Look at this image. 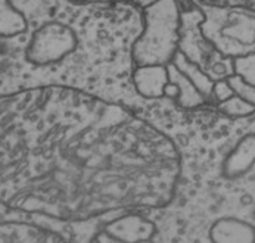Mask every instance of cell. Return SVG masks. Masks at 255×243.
<instances>
[{"label": "cell", "instance_id": "obj_1", "mask_svg": "<svg viewBox=\"0 0 255 243\" xmlns=\"http://www.w3.org/2000/svg\"><path fill=\"white\" fill-rule=\"evenodd\" d=\"M183 156L142 112L46 86L0 96V205L61 223L164 209Z\"/></svg>", "mask_w": 255, "mask_h": 243}, {"label": "cell", "instance_id": "obj_2", "mask_svg": "<svg viewBox=\"0 0 255 243\" xmlns=\"http://www.w3.org/2000/svg\"><path fill=\"white\" fill-rule=\"evenodd\" d=\"M27 30L0 35V96L73 87L139 112L149 104L131 83V46L143 13L131 0H10Z\"/></svg>", "mask_w": 255, "mask_h": 243}, {"label": "cell", "instance_id": "obj_3", "mask_svg": "<svg viewBox=\"0 0 255 243\" xmlns=\"http://www.w3.org/2000/svg\"><path fill=\"white\" fill-rule=\"evenodd\" d=\"M143 28L131 46L134 67L168 65L179 50L180 7L177 0H158L142 9Z\"/></svg>", "mask_w": 255, "mask_h": 243}, {"label": "cell", "instance_id": "obj_4", "mask_svg": "<svg viewBox=\"0 0 255 243\" xmlns=\"http://www.w3.org/2000/svg\"><path fill=\"white\" fill-rule=\"evenodd\" d=\"M202 9L192 3L180 9V40L179 52L202 71H205L214 81L227 78L235 74L233 58L220 55L214 46L205 38L201 31V22L204 21Z\"/></svg>", "mask_w": 255, "mask_h": 243}, {"label": "cell", "instance_id": "obj_5", "mask_svg": "<svg viewBox=\"0 0 255 243\" xmlns=\"http://www.w3.org/2000/svg\"><path fill=\"white\" fill-rule=\"evenodd\" d=\"M65 230L61 221L19 214L0 220V243L67 242Z\"/></svg>", "mask_w": 255, "mask_h": 243}, {"label": "cell", "instance_id": "obj_6", "mask_svg": "<svg viewBox=\"0 0 255 243\" xmlns=\"http://www.w3.org/2000/svg\"><path fill=\"white\" fill-rule=\"evenodd\" d=\"M156 224L143 212L130 211L110 220L93 239L96 242H153Z\"/></svg>", "mask_w": 255, "mask_h": 243}, {"label": "cell", "instance_id": "obj_7", "mask_svg": "<svg viewBox=\"0 0 255 243\" xmlns=\"http://www.w3.org/2000/svg\"><path fill=\"white\" fill-rule=\"evenodd\" d=\"M168 81L167 65L134 67L131 74V83L136 93L150 102L164 98V89Z\"/></svg>", "mask_w": 255, "mask_h": 243}, {"label": "cell", "instance_id": "obj_8", "mask_svg": "<svg viewBox=\"0 0 255 243\" xmlns=\"http://www.w3.org/2000/svg\"><path fill=\"white\" fill-rule=\"evenodd\" d=\"M255 165V133H248L238 140L223 162V175L226 178H238L248 173Z\"/></svg>", "mask_w": 255, "mask_h": 243}, {"label": "cell", "instance_id": "obj_9", "mask_svg": "<svg viewBox=\"0 0 255 243\" xmlns=\"http://www.w3.org/2000/svg\"><path fill=\"white\" fill-rule=\"evenodd\" d=\"M210 241L216 243H254L255 227L253 224L235 218L224 217L210 227Z\"/></svg>", "mask_w": 255, "mask_h": 243}, {"label": "cell", "instance_id": "obj_10", "mask_svg": "<svg viewBox=\"0 0 255 243\" xmlns=\"http://www.w3.org/2000/svg\"><path fill=\"white\" fill-rule=\"evenodd\" d=\"M167 71H168V80L170 83L176 84L179 89V95L176 98V104L179 105L183 109H195L199 108L202 105L208 104L210 99L205 98L196 87L195 84L176 68V65H173L171 62L167 65Z\"/></svg>", "mask_w": 255, "mask_h": 243}, {"label": "cell", "instance_id": "obj_11", "mask_svg": "<svg viewBox=\"0 0 255 243\" xmlns=\"http://www.w3.org/2000/svg\"><path fill=\"white\" fill-rule=\"evenodd\" d=\"M173 65H176V68L183 72L193 84L195 87L205 96L211 101L213 98V87H214V80L205 72L202 71L196 64L190 62L182 52H176L173 61H171Z\"/></svg>", "mask_w": 255, "mask_h": 243}, {"label": "cell", "instance_id": "obj_12", "mask_svg": "<svg viewBox=\"0 0 255 243\" xmlns=\"http://www.w3.org/2000/svg\"><path fill=\"white\" fill-rule=\"evenodd\" d=\"M27 30V19L10 0H0V35H15Z\"/></svg>", "mask_w": 255, "mask_h": 243}, {"label": "cell", "instance_id": "obj_13", "mask_svg": "<svg viewBox=\"0 0 255 243\" xmlns=\"http://www.w3.org/2000/svg\"><path fill=\"white\" fill-rule=\"evenodd\" d=\"M219 111L221 114L232 117V118H245V117L255 114V106L248 104L238 95H233L229 99L219 102Z\"/></svg>", "mask_w": 255, "mask_h": 243}, {"label": "cell", "instance_id": "obj_14", "mask_svg": "<svg viewBox=\"0 0 255 243\" xmlns=\"http://www.w3.org/2000/svg\"><path fill=\"white\" fill-rule=\"evenodd\" d=\"M233 90L235 95H238L239 98H242L244 101H247L248 104L255 106V86L245 81L242 77H239L238 74H232L226 78Z\"/></svg>", "mask_w": 255, "mask_h": 243}, {"label": "cell", "instance_id": "obj_15", "mask_svg": "<svg viewBox=\"0 0 255 243\" xmlns=\"http://www.w3.org/2000/svg\"><path fill=\"white\" fill-rule=\"evenodd\" d=\"M233 71L245 81L255 86V53L233 58Z\"/></svg>", "mask_w": 255, "mask_h": 243}, {"label": "cell", "instance_id": "obj_16", "mask_svg": "<svg viewBox=\"0 0 255 243\" xmlns=\"http://www.w3.org/2000/svg\"><path fill=\"white\" fill-rule=\"evenodd\" d=\"M233 90L229 84V81L226 78L214 81V87H213V96L216 98L217 102H223L226 99H229L230 96H233Z\"/></svg>", "mask_w": 255, "mask_h": 243}, {"label": "cell", "instance_id": "obj_17", "mask_svg": "<svg viewBox=\"0 0 255 243\" xmlns=\"http://www.w3.org/2000/svg\"><path fill=\"white\" fill-rule=\"evenodd\" d=\"M177 95H179V89H177V86L168 81V83H167V86H165V89H164V98L171 99V101H176Z\"/></svg>", "mask_w": 255, "mask_h": 243}, {"label": "cell", "instance_id": "obj_18", "mask_svg": "<svg viewBox=\"0 0 255 243\" xmlns=\"http://www.w3.org/2000/svg\"><path fill=\"white\" fill-rule=\"evenodd\" d=\"M136 6H139L140 9H145L147 6H150V4H153V3H156L158 0H131Z\"/></svg>", "mask_w": 255, "mask_h": 243}, {"label": "cell", "instance_id": "obj_19", "mask_svg": "<svg viewBox=\"0 0 255 243\" xmlns=\"http://www.w3.org/2000/svg\"><path fill=\"white\" fill-rule=\"evenodd\" d=\"M15 215H18V212L9 211V209H6L4 207L0 205V220L1 218H9V217H15Z\"/></svg>", "mask_w": 255, "mask_h": 243}, {"label": "cell", "instance_id": "obj_20", "mask_svg": "<svg viewBox=\"0 0 255 243\" xmlns=\"http://www.w3.org/2000/svg\"><path fill=\"white\" fill-rule=\"evenodd\" d=\"M73 1H78L80 3V1H89V0H73Z\"/></svg>", "mask_w": 255, "mask_h": 243}]
</instances>
